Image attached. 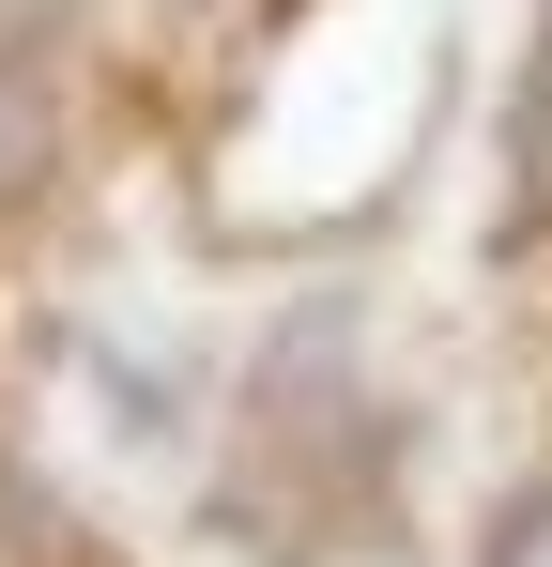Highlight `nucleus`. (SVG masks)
I'll return each mask as SVG.
<instances>
[{
  "mask_svg": "<svg viewBox=\"0 0 552 567\" xmlns=\"http://www.w3.org/2000/svg\"><path fill=\"white\" fill-rule=\"evenodd\" d=\"M47 185V78L31 62H0V215Z\"/></svg>",
  "mask_w": 552,
  "mask_h": 567,
  "instance_id": "1",
  "label": "nucleus"
}]
</instances>
